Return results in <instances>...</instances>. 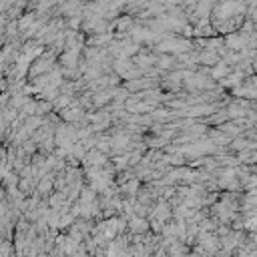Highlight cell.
<instances>
[{"label":"cell","instance_id":"3957f363","mask_svg":"<svg viewBox=\"0 0 257 257\" xmlns=\"http://www.w3.org/2000/svg\"><path fill=\"white\" fill-rule=\"evenodd\" d=\"M217 62H221L219 55L213 53V50H201L197 57V66H205V68H213Z\"/></svg>","mask_w":257,"mask_h":257},{"label":"cell","instance_id":"7a4b0ae2","mask_svg":"<svg viewBox=\"0 0 257 257\" xmlns=\"http://www.w3.org/2000/svg\"><path fill=\"white\" fill-rule=\"evenodd\" d=\"M149 231V221L143 217H129L127 219V233L131 235H143Z\"/></svg>","mask_w":257,"mask_h":257},{"label":"cell","instance_id":"6da1fadb","mask_svg":"<svg viewBox=\"0 0 257 257\" xmlns=\"http://www.w3.org/2000/svg\"><path fill=\"white\" fill-rule=\"evenodd\" d=\"M109 163V157L107 155H102L100 151L97 149H91L84 153V157L80 159V167L82 169H87V167H105Z\"/></svg>","mask_w":257,"mask_h":257}]
</instances>
